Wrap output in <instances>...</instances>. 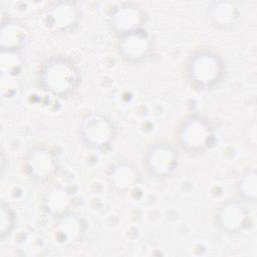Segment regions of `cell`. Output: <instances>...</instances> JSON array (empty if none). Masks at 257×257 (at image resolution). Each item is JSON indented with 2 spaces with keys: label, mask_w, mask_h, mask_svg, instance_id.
Listing matches in <instances>:
<instances>
[{
  "label": "cell",
  "mask_w": 257,
  "mask_h": 257,
  "mask_svg": "<svg viewBox=\"0 0 257 257\" xmlns=\"http://www.w3.org/2000/svg\"><path fill=\"white\" fill-rule=\"evenodd\" d=\"M43 72V81L46 87L55 93L69 91L77 80L74 66L65 60L57 59L48 63Z\"/></svg>",
  "instance_id": "6da1fadb"
},
{
  "label": "cell",
  "mask_w": 257,
  "mask_h": 257,
  "mask_svg": "<svg viewBox=\"0 0 257 257\" xmlns=\"http://www.w3.org/2000/svg\"><path fill=\"white\" fill-rule=\"evenodd\" d=\"M220 62L210 53H200L192 60L190 73L194 81L202 85H210L220 74Z\"/></svg>",
  "instance_id": "7a4b0ae2"
},
{
  "label": "cell",
  "mask_w": 257,
  "mask_h": 257,
  "mask_svg": "<svg viewBox=\"0 0 257 257\" xmlns=\"http://www.w3.org/2000/svg\"><path fill=\"white\" fill-rule=\"evenodd\" d=\"M182 143L191 151L202 150L208 146L212 138L210 127L201 119H192L186 123L182 133Z\"/></svg>",
  "instance_id": "3957f363"
},
{
  "label": "cell",
  "mask_w": 257,
  "mask_h": 257,
  "mask_svg": "<svg viewBox=\"0 0 257 257\" xmlns=\"http://www.w3.org/2000/svg\"><path fill=\"white\" fill-rule=\"evenodd\" d=\"M89 126H85L83 130L85 131V137L89 139L94 144H102L105 143L108 138H109V132H110V126L107 125V122L104 118L99 119L97 116L91 119H89V122L86 121Z\"/></svg>",
  "instance_id": "277c9868"
},
{
  "label": "cell",
  "mask_w": 257,
  "mask_h": 257,
  "mask_svg": "<svg viewBox=\"0 0 257 257\" xmlns=\"http://www.w3.org/2000/svg\"><path fill=\"white\" fill-rule=\"evenodd\" d=\"M157 154L152 157L151 164L154 165V171L159 172V174L170 173L176 164V157L174 152L170 148H160L155 151Z\"/></svg>",
  "instance_id": "5b68a950"
}]
</instances>
